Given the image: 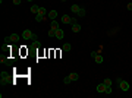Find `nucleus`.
Returning a JSON list of instances; mask_svg holds the SVG:
<instances>
[{
    "mask_svg": "<svg viewBox=\"0 0 132 98\" xmlns=\"http://www.w3.org/2000/svg\"><path fill=\"white\" fill-rule=\"evenodd\" d=\"M21 37L24 38V40H37V35H35L31 29H24V32L21 34Z\"/></svg>",
    "mask_w": 132,
    "mask_h": 98,
    "instance_id": "f257e3e1",
    "label": "nucleus"
},
{
    "mask_svg": "<svg viewBox=\"0 0 132 98\" xmlns=\"http://www.w3.org/2000/svg\"><path fill=\"white\" fill-rule=\"evenodd\" d=\"M117 85H119V89L122 91H129V84L126 81H123V79H117Z\"/></svg>",
    "mask_w": 132,
    "mask_h": 98,
    "instance_id": "f03ea898",
    "label": "nucleus"
},
{
    "mask_svg": "<svg viewBox=\"0 0 132 98\" xmlns=\"http://www.w3.org/2000/svg\"><path fill=\"white\" fill-rule=\"evenodd\" d=\"M62 23H70V25H73V23H76V19H75V18H70L69 15H63V16H62Z\"/></svg>",
    "mask_w": 132,
    "mask_h": 98,
    "instance_id": "7ed1b4c3",
    "label": "nucleus"
},
{
    "mask_svg": "<svg viewBox=\"0 0 132 98\" xmlns=\"http://www.w3.org/2000/svg\"><path fill=\"white\" fill-rule=\"evenodd\" d=\"M0 78H2V85H6L7 82H9V73H6V72H2L0 73Z\"/></svg>",
    "mask_w": 132,
    "mask_h": 98,
    "instance_id": "20e7f679",
    "label": "nucleus"
},
{
    "mask_svg": "<svg viewBox=\"0 0 132 98\" xmlns=\"http://www.w3.org/2000/svg\"><path fill=\"white\" fill-rule=\"evenodd\" d=\"M19 38H21V37H19L18 34H10V35H9V38H7V42H16Z\"/></svg>",
    "mask_w": 132,
    "mask_h": 98,
    "instance_id": "39448f33",
    "label": "nucleus"
},
{
    "mask_svg": "<svg viewBox=\"0 0 132 98\" xmlns=\"http://www.w3.org/2000/svg\"><path fill=\"white\" fill-rule=\"evenodd\" d=\"M106 86H107V85H106L104 82L98 84V85H97V92H100V94H104V92H106Z\"/></svg>",
    "mask_w": 132,
    "mask_h": 98,
    "instance_id": "423d86ee",
    "label": "nucleus"
},
{
    "mask_svg": "<svg viewBox=\"0 0 132 98\" xmlns=\"http://www.w3.org/2000/svg\"><path fill=\"white\" fill-rule=\"evenodd\" d=\"M47 18H49L47 15H38L37 13V15H35V21H37V22H43V21H46Z\"/></svg>",
    "mask_w": 132,
    "mask_h": 98,
    "instance_id": "0eeeda50",
    "label": "nucleus"
},
{
    "mask_svg": "<svg viewBox=\"0 0 132 98\" xmlns=\"http://www.w3.org/2000/svg\"><path fill=\"white\" fill-rule=\"evenodd\" d=\"M94 60H95V63H97V65H101L103 61H104V57H103V56L100 54V53H98V54H97V56L94 57Z\"/></svg>",
    "mask_w": 132,
    "mask_h": 98,
    "instance_id": "6e6552de",
    "label": "nucleus"
},
{
    "mask_svg": "<svg viewBox=\"0 0 132 98\" xmlns=\"http://www.w3.org/2000/svg\"><path fill=\"white\" fill-rule=\"evenodd\" d=\"M63 37H65V32L62 31L60 28H59V29H56V38H57V40H62Z\"/></svg>",
    "mask_w": 132,
    "mask_h": 98,
    "instance_id": "1a4fd4ad",
    "label": "nucleus"
},
{
    "mask_svg": "<svg viewBox=\"0 0 132 98\" xmlns=\"http://www.w3.org/2000/svg\"><path fill=\"white\" fill-rule=\"evenodd\" d=\"M50 28H51V29H59V28H60V26H59V22H57L56 19H53L51 23H50Z\"/></svg>",
    "mask_w": 132,
    "mask_h": 98,
    "instance_id": "9d476101",
    "label": "nucleus"
},
{
    "mask_svg": "<svg viewBox=\"0 0 132 98\" xmlns=\"http://www.w3.org/2000/svg\"><path fill=\"white\" fill-rule=\"evenodd\" d=\"M56 18H57V10H50L49 12V19H56Z\"/></svg>",
    "mask_w": 132,
    "mask_h": 98,
    "instance_id": "9b49d317",
    "label": "nucleus"
},
{
    "mask_svg": "<svg viewBox=\"0 0 132 98\" xmlns=\"http://www.w3.org/2000/svg\"><path fill=\"white\" fill-rule=\"evenodd\" d=\"M69 78H70V81H72V82H75V81H78V79H79V75L75 73V72H72V73L69 75Z\"/></svg>",
    "mask_w": 132,
    "mask_h": 98,
    "instance_id": "f8f14e48",
    "label": "nucleus"
},
{
    "mask_svg": "<svg viewBox=\"0 0 132 98\" xmlns=\"http://www.w3.org/2000/svg\"><path fill=\"white\" fill-rule=\"evenodd\" d=\"M81 31V25L79 23H73L72 25V32H79Z\"/></svg>",
    "mask_w": 132,
    "mask_h": 98,
    "instance_id": "ddd939ff",
    "label": "nucleus"
},
{
    "mask_svg": "<svg viewBox=\"0 0 132 98\" xmlns=\"http://www.w3.org/2000/svg\"><path fill=\"white\" fill-rule=\"evenodd\" d=\"M79 9H81V7H79L78 5H72V6H70V10H72L73 13H78V12H79Z\"/></svg>",
    "mask_w": 132,
    "mask_h": 98,
    "instance_id": "4468645a",
    "label": "nucleus"
},
{
    "mask_svg": "<svg viewBox=\"0 0 132 98\" xmlns=\"http://www.w3.org/2000/svg\"><path fill=\"white\" fill-rule=\"evenodd\" d=\"M62 48H63V51H70V48H72V46H70L69 42H65V44H63V47H62Z\"/></svg>",
    "mask_w": 132,
    "mask_h": 98,
    "instance_id": "2eb2a0df",
    "label": "nucleus"
},
{
    "mask_svg": "<svg viewBox=\"0 0 132 98\" xmlns=\"http://www.w3.org/2000/svg\"><path fill=\"white\" fill-rule=\"evenodd\" d=\"M31 47H34V48H40V47H41V44H40V41L34 40V41H32V46H31Z\"/></svg>",
    "mask_w": 132,
    "mask_h": 98,
    "instance_id": "dca6fc26",
    "label": "nucleus"
},
{
    "mask_svg": "<svg viewBox=\"0 0 132 98\" xmlns=\"http://www.w3.org/2000/svg\"><path fill=\"white\" fill-rule=\"evenodd\" d=\"M38 9H40L38 6H35V5H32V6H31V12H32V13H35V15H37V13H38Z\"/></svg>",
    "mask_w": 132,
    "mask_h": 98,
    "instance_id": "f3484780",
    "label": "nucleus"
},
{
    "mask_svg": "<svg viewBox=\"0 0 132 98\" xmlns=\"http://www.w3.org/2000/svg\"><path fill=\"white\" fill-rule=\"evenodd\" d=\"M76 15H78V16H82V18H84V16L87 15V12H85V9H82V7H81V9H79V12H78Z\"/></svg>",
    "mask_w": 132,
    "mask_h": 98,
    "instance_id": "a211bd4d",
    "label": "nucleus"
},
{
    "mask_svg": "<svg viewBox=\"0 0 132 98\" xmlns=\"http://www.w3.org/2000/svg\"><path fill=\"white\" fill-rule=\"evenodd\" d=\"M38 15H47L46 7H40V9H38Z\"/></svg>",
    "mask_w": 132,
    "mask_h": 98,
    "instance_id": "6ab92c4d",
    "label": "nucleus"
},
{
    "mask_svg": "<svg viewBox=\"0 0 132 98\" xmlns=\"http://www.w3.org/2000/svg\"><path fill=\"white\" fill-rule=\"evenodd\" d=\"M49 35H50V37H56V29H49Z\"/></svg>",
    "mask_w": 132,
    "mask_h": 98,
    "instance_id": "aec40b11",
    "label": "nucleus"
},
{
    "mask_svg": "<svg viewBox=\"0 0 132 98\" xmlns=\"http://www.w3.org/2000/svg\"><path fill=\"white\" fill-rule=\"evenodd\" d=\"M104 94H112V85H107L106 86V92Z\"/></svg>",
    "mask_w": 132,
    "mask_h": 98,
    "instance_id": "412c9836",
    "label": "nucleus"
},
{
    "mask_svg": "<svg viewBox=\"0 0 132 98\" xmlns=\"http://www.w3.org/2000/svg\"><path fill=\"white\" fill-rule=\"evenodd\" d=\"M63 82H65V85H69V84L72 82V81H70V78H69V76H66V78L63 79Z\"/></svg>",
    "mask_w": 132,
    "mask_h": 98,
    "instance_id": "4be33fe9",
    "label": "nucleus"
},
{
    "mask_svg": "<svg viewBox=\"0 0 132 98\" xmlns=\"http://www.w3.org/2000/svg\"><path fill=\"white\" fill-rule=\"evenodd\" d=\"M103 82H104L106 85H112V81H110V79H109V78H106V79H104V81H103Z\"/></svg>",
    "mask_w": 132,
    "mask_h": 98,
    "instance_id": "5701e85b",
    "label": "nucleus"
},
{
    "mask_svg": "<svg viewBox=\"0 0 132 98\" xmlns=\"http://www.w3.org/2000/svg\"><path fill=\"white\" fill-rule=\"evenodd\" d=\"M21 3H22V0H13V5H16V6L21 5Z\"/></svg>",
    "mask_w": 132,
    "mask_h": 98,
    "instance_id": "b1692460",
    "label": "nucleus"
},
{
    "mask_svg": "<svg viewBox=\"0 0 132 98\" xmlns=\"http://www.w3.org/2000/svg\"><path fill=\"white\" fill-rule=\"evenodd\" d=\"M97 54H98V53H97V51H91V57H95Z\"/></svg>",
    "mask_w": 132,
    "mask_h": 98,
    "instance_id": "393cba45",
    "label": "nucleus"
},
{
    "mask_svg": "<svg viewBox=\"0 0 132 98\" xmlns=\"http://www.w3.org/2000/svg\"><path fill=\"white\" fill-rule=\"evenodd\" d=\"M128 9H129V10H132V3H129V5H128Z\"/></svg>",
    "mask_w": 132,
    "mask_h": 98,
    "instance_id": "a878e982",
    "label": "nucleus"
},
{
    "mask_svg": "<svg viewBox=\"0 0 132 98\" xmlns=\"http://www.w3.org/2000/svg\"><path fill=\"white\" fill-rule=\"evenodd\" d=\"M26 2H32V0H26Z\"/></svg>",
    "mask_w": 132,
    "mask_h": 98,
    "instance_id": "bb28decb",
    "label": "nucleus"
},
{
    "mask_svg": "<svg viewBox=\"0 0 132 98\" xmlns=\"http://www.w3.org/2000/svg\"><path fill=\"white\" fill-rule=\"evenodd\" d=\"M62 2H66V0H62Z\"/></svg>",
    "mask_w": 132,
    "mask_h": 98,
    "instance_id": "cd10ccee",
    "label": "nucleus"
}]
</instances>
